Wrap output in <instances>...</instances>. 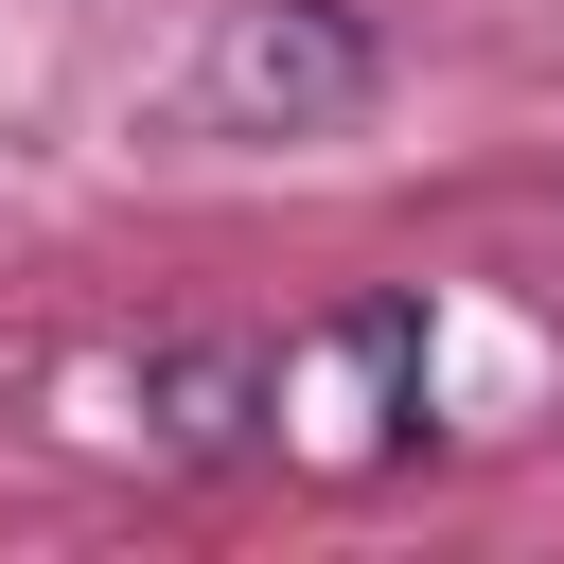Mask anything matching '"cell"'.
Listing matches in <instances>:
<instances>
[{
  "mask_svg": "<svg viewBox=\"0 0 564 564\" xmlns=\"http://www.w3.org/2000/svg\"><path fill=\"white\" fill-rule=\"evenodd\" d=\"M370 88H388V35L352 0H229L194 53V123H229V141H335V123H370Z\"/></svg>",
  "mask_w": 564,
  "mask_h": 564,
  "instance_id": "obj_1",
  "label": "cell"
},
{
  "mask_svg": "<svg viewBox=\"0 0 564 564\" xmlns=\"http://www.w3.org/2000/svg\"><path fill=\"white\" fill-rule=\"evenodd\" d=\"M282 441L317 476H388L423 441V300H335L317 335H282Z\"/></svg>",
  "mask_w": 564,
  "mask_h": 564,
  "instance_id": "obj_2",
  "label": "cell"
},
{
  "mask_svg": "<svg viewBox=\"0 0 564 564\" xmlns=\"http://www.w3.org/2000/svg\"><path fill=\"white\" fill-rule=\"evenodd\" d=\"M141 423H159V458H247V441H282V352H247V335H159V352H141Z\"/></svg>",
  "mask_w": 564,
  "mask_h": 564,
  "instance_id": "obj_3",
  "label": "cell"
}]
</instances>
